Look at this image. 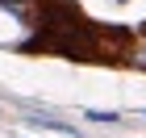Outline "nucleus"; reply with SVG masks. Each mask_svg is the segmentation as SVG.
<instances>
[{
  "instance_id": "f03ea898",
  "label": "nucleus",
  "mask_w": 146,
  "mask_h": 138,
  "mask_svg": "<svg viewBox=\"0 0 146 138\" xmlns=\"http://www.w3.org/2000/svg\"><path fill=\"white\" fill-rule=\"evenodd\" d=\"M134 63H138V67H146V42H142V50L134 55Z\"/></svg>"
},
{
  "instance_id": "39448f33",
  "label": "nucleus",
  "mask_w": 146,
  "mask_h": 138,
  "mask_svg": "<svg viewBox=\"0 0 146 138\" xmlns=\"http://www.w3.org/2000/svg\"><path fill=\"white\" fill-rule=\"evenodd\" d=\"M142 117H146V109H142Z\"/></svg>"
},
{
  "instance_id": "20e7f679",
  "label": "nucleus",
  "mask_w": 146,
  "mask_h": 138,
  "mask_svg": "<svg viewBox=\"0 0 146 138\" xmlns=\"http://www.w3.org/2000/svg\"><path fill=\"white\" fill-rule=\"evenodd\" d=\"M117 4H129V0H117Z\"/></svg>"
},
{
  "instance_id": "7ed1b4c3",
  "label": "nucleus",
  "mask_w": 146,
  "mask_h": 138,
  "mask_svg": "<svg viewBox=\"0 0 146 138\" xmlns=\"http://www.w3.org/2000/svg\"><path fill=\"white\" fill-rule=\"evenodd\" d=\"M25 0H0V9H21Z\"/></svg>"
},
{
  "instance_id": "f257e3e1",
  "label": "nucleus",
  "mask_w": 146,
  "mask_h": 138,
  "mask_svg": "<svg viewBox=\"0 0 146 138\" xmlns=\"http://www.w3.org/2000/svg\"><path fill=\"white\" fill-rule=\"evenodd\" d=\"M84 117H88V121H104V126H117V121H121L117 109H84Z\"/></svg>"
}]
</instances>
